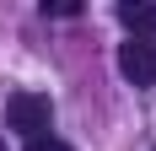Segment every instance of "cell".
<instances>
[{"label":"cell","instance_id":"2","mask_svg":"<svg viewBox=\"0 0 156 151\" xmlns=\"http://www.w3.org/2000/svg\"><path fill=\"white\" fill-rule=\"evenodd\" d=\"M119 70L135 87H156V38H129L119 49Z\"/></svg>","mask_w":156,"mask_h":151},{"label":"cell","instance_id":"4","mask_svg":"<svg viewBox=\"0 0 156 151\" xmlns=\"http://www.w3.org/2000/svg\"><path fill=\"white\" fill-rule=\"evenodd\" d=\"M81 0H43V16H76Z\"/></svg>","mask_w":156,"mask_h":151},{"label":"cell","instance_id":"5","mask_svg":"<svg viewBox=\"0 0 156 151\" xmlns=\"http://www.w3.org/2000/svg\"><path fill=\"white\" fill-rule=\"evenodd\" d=\"M27 151H70V146L54 140V135H38V140H27Z\"/></svg>","mask_w":156,"mask_h":151},{"label":"cell","instance_id":"6","mask_svg":"<svg viewBox=\"0 0 156 151\" xmlns=\"http://www.w3.org/2000/svg\"><path fill=\"white\" fill-rule=\"evenodd\" d=\"M0 151H5V140H0Z\"/></svg>","mask_w":156,"mask_h":151},{"label":"cell","instance_id":"3","mask_svg":"<svg viewBox=\"0 0 156 151\" xmlns=\"http://www.w3.org/2000/svg\"><path fill=\"white\" fill-rule=\"evenodd\" d=\"M119 22H124L129 32L151 38V32H156V6H151V0H119Z\"/></svg>","mask_w":156,"mask_h":151},{"label":"cell","instance_id":"1","mask_svg":"<svg viewBox=\"0 0 156 151\" xmlns=\"http://www.w3.org/2000/svg\"><path fill=\"white\" fill-rule=\"evenodd\" d=\"M48 119H54V103H48L43 92H11V97H5V124H11L16 135L38 140L48 130Z\"/></svg>","mask_w":156,"mask_h":151}]
</instances>
